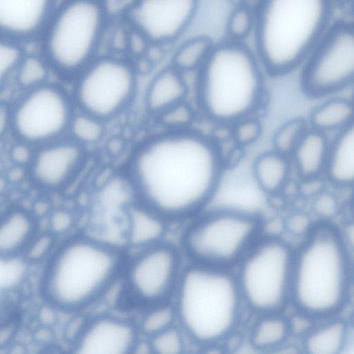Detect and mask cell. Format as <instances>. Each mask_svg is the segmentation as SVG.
Masks as SVG:
<instances>
[{
	"mask_svg": "<svg viewBox=\"0 0 354 354\" xmlns=\"http://www.w3.org/2000/svg\"><path fill=\"white\" fill-rule=\"evenodd\" d=\"M167 222L154 212L136 202L129 206L124 241L136 251L164 240Z\"/></svg>",
	"mask_w": 354,
	"mask_h": 354,
	"instance_id": "obj_18",
	"label": "cell"
},
{
	"mask_svg": "<svg viewBox=\"0 0 354 354\" xmlns=\"http://www.w3.org/2000/svg\"><path fill=\"white\" fill-rule=\"evenodd\" d=\"M254 24L252 11L245 6L234 9L230 15L227 29L230 36L234 39H242L251 31Z\"/></svg>",
	"mask_w": 354,
	"mask_h": 354,
	"instance_id": "obj_34",
	"label": "cell"
},
{
	"mask_svg": "<svg viewBox=\"0 0 354 354\" xmlns=\"http://www.w3.org/2000/svg\"><path fill=\"white\" fill-rule=\"evenodd\" d=\"M85 158L84 145L75 140L49 142L34 153L28 178L40 190L62 191L78 176Z\"/></svg>",
	"mask_w": 354,
	"mask_h": 354,
	"instance_id": "obj_15",
	"label": "cell"
},
{
	"mask_svg": "<svg viewBox=\"0 0 354 354\" xmlns=\"http://www.w3.org/2000/svg\"><path fill=\"white\" fill-rule=\"evenodd\" d=\"M304 69L302 85L314 96L348 86L354 73V32L349 24H337L321 38Z\"/></svg>",
	"mask_w": 354,
	"mask_h": 354,
	"instance_id": "obj_12",
	"label": "cell"
},
{
	"mask_svg": "<svg viewBox=\"0 0 354 354\" xmlns=\"http://www.w3.org/2000/svg\"><path fill=\"white\" fill-rule=\"evenodd\" d=\"M192 219L180 246L192 263L234 270L263 233L258 213L234 207L208 208Z\"/></svg>",
	"mask_w": 354,
	"mask_h": 354,
	"instance_id": "obj_7",
	"label": "cell"
},
{
	"mask_svg": "<svg viewBox=\"0 0 354 354\" xmlns=\"http://www.w3.org/2000/svg\"><path fill=\"white\" fill-rule=\"evenodd\" d=\"M352 103L345 99H333L315 108L310 115V123L315 130L322 131L343 129L352 122Z\"/></svg>",
	"mask_w": 354,
	"mask_h": 354,
	"instance_id": "obj_26",
	"label": "cell"
},
{
	"mask_svg": "<svg viewBox=\"0 0 354 354\" xmlns=\"http://www.w3.org/2000/svg\"><path fill=\"white\" fill-rule=\"evenodd\" d=\"M104 24V9L91 0H75L59 11L52 26L48 50L60 69L74 71L94 54Z\"/></svg>",
	"mask_w": 354,
	"mask_h": 354,
	"instance_id": "obj_10",
	"label": "cell"
},
{
	"mask_svg": "<svg viewBox=\"0 0 354 354\" xmlns=\"http://www.w3.org/2000/svg\"><path fill=\"white\" fill-rule=\"evenodd\" d=\"M34 153L24 144H18L12 147L10 157L15 165L28 167L32 159Z\"/></svg>",
	"mask_w": 354,
	"mask_h": 354,
	"instance_id": "obj_41",
	"label": "cell"
},
{
	"mask_svg": "<svg viewBox=\"0 0 354 354\" xmlns=\"http://www.w3.org/2000/svg\"><path fill=\"white\" fill-rule=\"evenodd\" d=\"M187 336L176 324L147 339L149 354H186Z\"/></svg>",
	"mask_w": 354,
	"mask_h": 354,
	"instance_id": "obj_29",
	"label": "cell"
},
{
	"mask_svg": "<svg viewBox=\"0 0 354 354\" xmlns=\"http://www.w3.org/2000/svg\"><path fill=\"white\" fill-rule=\"evenodd\" d=\"M260 315L249 334L251 346L261 352H271L283 346L292 334L289 319L281 313Z\"/></svg>",
	"mask_w": 354,
	"mask_h": 354,
	"instance_id": "obj_25",
	"label": "cell"
},
{
	"mask_svg": "<svg viewBox=\"0 0 354 354\" xmlns=\"http://www.w3.org/2000/svg\"><path fill=\"white\" fill-rule=\"evenodd\" d=\"M294 250L278 234L257 239L234 269L244 305L263 315L290 303Z\"/></svg>",
	"mask_w": 354,
	"mask_h": 354,
	"instance_id": "obj_8",
	"label": "cell"
},
{
	"mask_svg": "<svg viewBox=\"0 0 354 354\" xmlns=\"http://www.w3.org/2000/svg\"><path fill=\"white\" fill-rule=\"evenodd\" d=\"M8 183V182L6 180V177L0 176V194L3 192L6 189Z\"/></svg>",
	"mask_w": 354,
	"mask_h": 354,
	"instance_id": "obj_48",
	"label": "cell"
},
{
	"mask_svg": "<svg viewBox=\"0 0 354 354\" xmlns=\"http://www.w3.org/2000/svg\"><path fill=\"white\" fill-rule=\"evenodd\" d=\"M19 57L20 51L17 47L0 41V86Z\"/></svg>",
	"mask_w": 354,
	"mask_h": 354,
	"instance_id": "obj_39",
	"label": "cell"
},
{
	"mask_svg": "<svg viewBox=\"0 0 354 354\" xmlns=\"http://www.w3.org/2000/svg\"><path fill=\"white\" fill-rule=\"evenodd\" d=\"M224 174L223 158L209 140L174 132L143 144L124 176L134 200L167 223L193 218L210 205Z\"/></svg>",
	"mask_w": 354,
	"mask_h": 354,
	"instance_id": "obj_1",
	"label": "cell"
},
{
	"mask_svg": "<svg viewBox=\"0 0 354 354\" xmlns=\"http://www.w3.org/2000/svg\"><path fill=\"white\" fill-rule=\"evenodd\" d=\"M35 354H65L64 348L56 344L40 347Z\"/></svg>",
	"mask_w": 354,
	"mask_h": 354,
	"instance_id": "obj_46",
	"label": "cell"
},
{
	"mask_svg": "<svg viewBox=\"0 0 354 354\" xmlns=\"http://www.w3.org/2000/svg\"><path fill=\"white\" fill-rule=\"evenodd\" d=\"M123 265L118 246L91 235L66 236L43 265L40 301L60 313L81 314L120 280Z\"/></svg>",
	"mask_w": 354,
	"mask_h": 354,
	"instance_id": "obj_2",
	"label": "cell"
},
{
	"mask_svg": "<svg viewBox=\"0 0 354 354\" xmlns=\"http://www.w3.org/2000/svg\"><path fill=\"white\" fill-rule=\"evenodd\" d=\"M323 178L337 189H349L354 183V129L351 123L342 129L330 143Z\"/></svg>",
	"mask_w": 354,
	"mask_h": 354,
	"instance_id": "obj_19",
	"label": "cell"
},
{
	"mask_svg": "<svg viewBox=\"0 0 354 354\" xmlns=\"http://www.w3.org/2000/svg\"><path fill=\"white\" fill-rule=\"evenodd\" d=\"M136 87L133 71L127 63L105 57L93 62L77 88L83 113L102 121L113 117L131 100Z\"/></svg>",
	"mask_w": 354,
	"mask_h": 354,
	"instance_id": "obj_11",
	"label": "cell"
},
{
	"mask_svg": "<svg viewBox=\"0 0 354 354\" xmlns=\"http://www.w3.org/2000/svg\"><path fill=\"white\" fill-rule=\"evenodd\" d=\"M71 110L65 96L57 89L44 86L29 94L17 109V133L28 142H46L60 135L70 125Z\"/></svg>",
	"mask_w": 354,
	"mask_h": 354,
	"instance_id": "obj_14",
	"label": "cell"
},
{
	"mask_svg": "<svg viewBox=\"0 0 354 354\" xmlns=\"http://www.w3.org/2000/svg\"><path fill=\"white\" fill-rule=\"evenodd\" d=\"M38 232L37 220L30 211L12 207L3 212L0 214V259L21 257Z\"/></svg>",
	"mask_w": 354,
	"mask_h": 354,
	"instance_id": "obj_17",
	"label": "cell"
},
{
	"mask_svg": "<svg viewBox=\"0 0 354 354\" xmlns=\"http://www.w3.org/2000/svg\"><path fill=\"white\" fill-rule=\"evenodd\" d=\"M329 12L322 0L265 2L257 19V46L267 69L281 74L298 65L318 42Z\"/></svg>",
	"mask_w": 354,
	"mask_h": 354,
	"instance_id": "obj_5",
	"label": "cell"
},
{
	"mask_svg": "<svg viewBox=\"0 0 354 354\" xmlns=\"http://www.w3.org/2000/svg\"><path fill=\"white\" fill-rule=\"evenodd\" d=\"M261 127L254 120L240 122L232 132L234 139L239 146H245L255 142L259 137Z\"/></svg>",
	"mask_w": 354,
	"mask_h": 354,
	"instance_id": "obj_38",
	"label": "cell"
},
{
	"mask_svg": "<svg viewBox=\"0 0 354 354\" xmlns=\"http://www.w3.org/2000/svg\"><path fill=\"white\" fill-rule=\"evenodd\" d=\"M198 354H227V350L225 346L219 343H212L201 346Z\"/></svg>",
	"mask_w": 354,
	"mask_h": 354,
	"instance_id": "obj_44",
	"label": "cell"
},
{
	"mask_svg": "<svg viewBox=\"0 0 354 354\" xmlns=\"http://www.w3.org/2000/svg\"><path fill=\"white\" fill-rule=\"evenodd\" d=\"M306 131V124L303 119L295 118L288 121L274 135V151L288 156Z\"/></svg>",
	"mask_w": 354,
	"mask_h": 354,
	"instance_id": "obj_32",
	"label": "cell"
},
{
	"mask_svg": "<svg viewBox=\"0 0 354 354\" xmlns=\"http://www.w3.org/2000/svg\"><path fill=\"white\" fill-rule=\"evenodd\" d=\"M201 68L198 99L209 118L221 123L236 122L257 106L262 94L261 73L245 47L236 43L214 46Z\"/></svg>",
	"mask_w": 354,
	"mask_h": 354,
	"instance_id": "obj_6",
	"label": "cell"
},
{
	"mask_svg": "<svg viewBox=\"0 0 354 354\" xmlns=\"http://www.w3.org/2000/svg\"><path fill=\"white\" fill-rule=\"evenodd\" d=\"M184 257L180 248L165 240L133 251L120 279L124 301L142 311L172 301Z\"/></svg>",
	"mask_w": 354,
	"mask_h": 354,
	"instance_id": "obj_9",
	"label": "cell"
},
{
	"mask_svg": "<svg viewBox=\"0 0 354 354\" xmlns=\"http://www.w3.org/2000/svg\"><path fill=\"white\" fill-rule=\"evenodd\" d=\"M353 247L333 223H314L295 248L290 303L313 319L337 316L348 304Z\"/></svg>",
	"mask_w": 354,
	"mask_h": 354,
	"instance_id": "obj_3",
	"label": "cell"
},
{
	"mask_svg": "<svg viewBox=\"0 0 354 354\" xmlns=\"http://www.w3.org/2000/svg\"><path fill=\"white\" fill-rule=\"evenodd\" d=\"M140 337L134 321L103 313L83 319L65 354H136Z\"/></svg>",
	"mask_w": 354,
	"mask_h": 354,
	"instance_id": "obj_13",
	"label": "cell"
},
{
	"mask_svg": "<svg viewBox=\"0 0 354 354\" xmlns=\"http://www.w3.org/2000/svg\"><path fill=\"white\" fill-rule=\"evenodd\" d=\"M75 218L68 209L57 208L52 209L48 216V230L57 239L67 235L73 228Z\"/></svg>",
	"mask_w": 354,
	"mask_h": 354,
	"instance_id": "obj_35",
	"label": "cell"
},
{
	"mask_svg": "<svg viewBox=\"0 0 354 354\" xmlns=\"http://www.w3.org/2000/svg\"><path fill=\"white\" fill-rule=\"evenodd\" d=\"M8 183H19L28 178L27 167L15 165L10 168L5 176Z\"/></svg>",
	"mask_w": 354,
	"mask_h": 354,
	"instance_id": "obj_43",
	"label": "cell"
},
{
	"mask_svg": "<svg viewBox=\"0 0 354 354\" xmlns=\"http://www.w3.org/2000/svg\"><path fill=\"white\" fill-rule=\"evenodd\" d=\"M8 112L6 109L0 105V136L4 132L8 123Z\"/></svg>",
	"mask_w": 354,
	"mask_h": 354,
	"instance_id": "obj_47",
	"label": "cell"
},
{
	"mask_svg": "<svg viewBox=\"0 0 354 354\" xmlns=\"http://www.w3.org/2000/svg\"><path fill=\"white\" fill-rule=\"evenodd\" d=\"M135 33L129 37V45L132 50L140 53L145 49V40L147 39L137 30Z\"/></svg>",
	"mask_w": 354,
	"mask_h": 354,
	"instance_id": "obj_45",
	"label": "cell"
},
{
	"mask_svg": "<svg viewBox=\"0 0 354 354\" xmlns=\"http://www.w3.org/2000/svg\"><path fill=\"white\" fill-rule=\"evenodd\" d=\"M330 142L317 130L306 131L290 155L291 164L301 180L323 177Z\"/></svg>",
	"mask_w": 354,
	"mask_h": 354,
	"instance_id": "obj_22",
	"label": "cell"
},
{
	"mask_svg": "<svg viewBox=\"0 0 354 354\" xmlns=\"http://www.w3.org/2000/svg\"><path fill=\"white\" fill-rule=\"evenodd\" d=\"M172 303L177 324L190 341L219 343L236 328L244 305L234 270L185 264Z\"/></svg>",
	"mask_w": 354,
	"mask_h": 354,
	"instance_id": "obj_4",
	"label": "cell"
},
{
	"mask_svg": "<svg viewBox=\"0 0 354 354\" xmlns=\"http://www.w3.org/2000/svg\"><path fill=\"white\" fill-rule=\"evenodd\" d=\"M162 124L170 128H181L188 125L193 119L191 108L180 102L160 114Z\"/></svg>",
	"mask_w": 354,
	"mask_h": 354,
	"instance_id": "obj_36",
	"label": "cell"
},
{
	"mask_svg": "<svg viewBox=\"0 0 354 354\" xmlns=\"http://www.w3.org/2000/svg\"><path fill=\"white\" fill-rule=\"evenodd\" d=\"M70 125L75 140L82 145L98 142L104 133L102 121L85 113L71 119Z\"/></svg>",
	"mask_w": 354,
	"mask_h": 354,
	"instance_id": "obj_31",
	"label": "cell"
},
{
	"mask_svg": "<svg viewBox=\"0 0 354 354\" xmlns=\"http://www.w3.org/2000/svg\"><path fill=\"white\" fill-rule=\"evenodd\" d=\"M136 324L140 336L147 339L178 324L176 311L172 301L143 310Z\"/></svg>",
	"mask_w": 354,
	"mask_h": 354,
	"instance_id": "obj_28",
	"label": "cell"
},
{
	"mask_svg": "<svg viewBox=\"0 0 354 354\" xmlns=\"http://www.w3.org/2000/svg\"><path fill=\"white\" fill-rule=\"evenodd\" d=\"M292 164L287 156L276 151L259 154L253 161L251 176L259 190L265 195H276L287 185Z\"/></svg>",
	"mask_w": 354,
	"mask_h": 354,
	"instance_id": "obj_23",
	"label": "cell"
},
{
	"mask_svg": "<svg viewBox=\"0 0 354 354\" xmlns=\"http://www.w3.org/2000/svg\"><path fill=\"white\" fill-rule=\"evenodd\" d=\"M312 198V209L319 221L332 223L331 220L337 216L340 210L338 197L333 192L323 189Z\"/></svg>",
	"mask_w": 354,
	"mask_h": 354,
	"instance_id": "obj_33",
	"label": "cell"
},
{
	"mask_svg": "<svg viewBox=\"0 0 354 354\" xmlns=\"http://www.w3.org/2000/svg\"><path fill=\"white\" fill-rule=\"evenodd\" d=\"M57 240L47 230L38 232L28 244L21 257L28 264L44 265L55 250Z\"/></svg>",
	"mask_w": 354,
	"mask_h": 354,
	"instance_id": "obj_30",
	"label": "cell"
},
{
	"mask_svg": "<svg viewBox=\"0 0 354 354\" xmlns=\"http://www.w3.org/2000/svg\"><path fill=\"white\" fill-rule=\"evenodd\" d=\"M192 0H150L130 6V19L147 40L167 43L187 30L197 8Z\"/></svg>",
	"mask_w": 354,
	"mask_h": 354,
	"instance_id": "obj_16",
	"label": "cell"
},
{
	"mask_svg": "<svg viewBox=\"0 0 354 354\" xmlns=\"http://www.w3.org/2000/svg\"><path fill=\"white\" fill-rule=\"evenodd\" d=\"M7 320L5 323L0 324V347L11 346L12 339L17 332V324L15 320Z\"/></svg>",
	"mask_w": 354,
	"mask_h": 354,
	"instance_id": "obj_42",
	"label": "cell"
},
{
	"mask_svg": "<svg viewBox=\"0 0 354 354\" xmlns=\"http://www.w3.org/2000/svg\"><path fill=\"white\" fill-rule=\"evenodd\" d=\"M287 230L292 234L305 236L310 230L314 223L307 214L303 213H295L292 214L285 223Z\"/></svg>",
	"mask_w": 354,
	"mask_h": 354,
	"instance_id": "obj_40",
	"label": "cell"
},
{
	"mask_svg": "<svg viewBox=\"0 0 354 354\" xmlns=\"http://www.w3.org/2000/svg\"><path fill=\"white\" fill-rule=\"evenodd\" d=\"M304 335V354H344L350 339V326L339 316L321 319Z\"/></svg>",
	"mask_w": 354,
	"mask_h": 354,
	"instance_id": "obj_21",
	"label": "cell"
},
{
	"mask_svg": "<svg viewBox=\"0 0 354 354\" xmlns=\"http://www.w3.org/2000/svg\"><path fill=\"white\" fill-rule=\"evenodd\" d=\"M46 71L43 63L35 57L27 58L19 71V80L24 86H31L41 82Z\"/></svg>",
	"mask_w": 354,
	"mask_h": 354,
	"instance_id": "obj_37",
	"label": "cell"
},
{
	"mask_svg": "<svg viewBox=\"0 0 354 354\" xmlns=\"http://www.w3.org/2000/svg\"><path fill=\"white\" fill-rule=\"evenodd\" d=\"M49 2L41 0H0V30L15 35L35 32L48 15Z\"/></svg>",
	"mask_w": 354,
	"mask_h": 354,
	"instance_id": "obj_20",
	"label": "cell"
},
{
	"mask_svg": "<svg viewBox=\"0 0 354 354\" xmlns=\"http://www.w3.org/2000/svg\"><path fill=\"white\" fill-rule=\"evenodd\" d=\"M213 47L211 39L205 35L193 36L185 39L174 53V68L180 72L201 67Z\"/></svg>",
	"mask_w": 354,
	"mask_h": 354,
	"instance_id": "obj_27",
	"label": "cell"
},
{
	"mask_svg": "<svg viewBox=\"0 0 354 354\" xmlns=\"http://www.w3.org/2000/svg\"><path fill=\"white\" fill-rule=\"evenodd\" d=\"M186 93V83L180 72L174 68L164 69L150 83L146 95V105L149 111L160 115L183 102Z\"/></svg>",
	"mask_w": 354,
	"mask_h": 354,
	"instance_id": "obj_24",
	"label": "cell"
}]
</instances>
